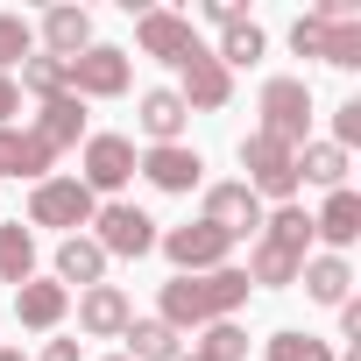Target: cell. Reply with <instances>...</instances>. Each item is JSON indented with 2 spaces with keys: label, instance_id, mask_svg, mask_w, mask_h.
<instances>
[{
  "label": "cell",
  "instance_id": "cell-16",
  "mask_svg": "<svg viewBox=\"0 0 361 361\" xmlns=\"http://www.w3.org/2000/svg\"><path fill=\"white\" fill-rule=\"evenodd\" d=\"M312 234H319V241H326L333 255H340V248H354V241H361V192H347V185H340V192H333V199L319 206Z\"/></svg>",
  "mask_w": 361,
  "mask_h": 361
},
{
  "label": "cell",
  "instance_id": "cell-9",
  "mask_svg": "<svg viewBox=\"0 0 361 361\" xmlns=\"http://www.w3.org/2000/svg\"><path fill=\"white\" fill-rule=\"evenodd\" d=\"M92 241H99V255H149L156 248V220L142 213V206H99L92 213Z\"/></svg>",
  "mask_w": 361,
  "mask_h": 361
},
{
  "label": "cell",
  "instance_id": "cell-18",
  "mask_svg": "<svg viewBox=\"0 0 361 361\" xmlns=\"http://www.w3.org/2000/svg\"><path fill=\"white\" fill-rule=\"evenodd\" d=\"M64 312H71V290H64V283H36V276H29V283L15 290V319L36 326V333L64 326Z\"/></svg>",
  "mask_w": 361,
  "mask_h": 361
},
{
  "label": "cell",
  "instance_id": "cell-22",
  "mask_svg": "<svg viewBox=\"0 0 361 361\" xmlns=\"http://www.w3.org/2000/svg\"><path fill=\"white\" fill-rule=\"evenodd\" d=\"M106 276V255H99V241L92 234H64V248H57V283H99Z\"/></svg>",
  "mask_w": 361,
  "mask_h": 361
},
{
  "label": "cell",
  "instance_id": "cell-14",
  "mask_svg": "<svg viewBox=\"0 0 361 361\" xmlns=\"http://www.w3.org/2000/svg\"><path fill=\"white\" fill-rule=\"evenodd\" d=\"M50 163H57V156L43 149L36 128H0V177H29V185H43Z\"/></svg>",
  "mask_w": 361,
  "mask_h": 361
},
{
  "label": "cell",
  "instance_id": "cell-5",
  "mask_svg": "<svg viewBox=\"0 0 361 361\" xmlns=\"http://www.w3.org/2000/svg\"><path fill=\"white\" fill-rule=\"evenodd\" d=\"M305 128H312V85L305 78H269L262 85V135L283 142V149H305Z\"/></svg>",
  "mask_w": 361,
  "mask_h": 361
},
{
  "label": "cell",
  "instance_id": "cell-19",
  "mask_svg": "<svg viewBox=\"0 0 361 361\" xmlns=\"http://www.w3.org/2000/svg\"><path fill=\"white\" fill-rule=\"evenodd\" d=\"M135 121H142V135H149V142L163 149V142H177V135H185V121H192V106L177 99L170 85H156V92H142V114H135Z\"/></svg>",
  "mask_w": 361,
  "mask_h": 361
},
{
  "label": "cell",
  "instance_id": "cell-29",
  "mask_svg": "<svg viewBox=\"0 0 361 361\" xmlns=\"http://www.w3.org/2000/svg\"><path fill=\"white\" fill-rule=\"evenodd\" d=\"M262 43H269V36H262L255 22H234V29H220V50H213V57L234 71V64H255V57H262Z\"/></svg>",
  "mask_w": 361,
  "mask_h": 361
},
{
  "label": "cell",
  "instance_id": "cell-6",
  "mask_svg": "<svg viewBox=\"0 0 361 361\" xmlns=\"http://www.w3.org/2000/svg\"><path fill=\"white\" fill-rule=\"evenodd\" d=\"M64 92L71 99H121L128 92V50H106V43L78 50L64 64Z\"/></svg>",
  "mask_w": 361,
  "mask_h": 361
},
{
  "label": "cell",
  "instance_id": "cell-11",
  "mask_svg": "<svg viewBox=\"0 0 361 361\" xmlns=\"http://www.w3.org/2000/svg\"><path fill=\"white\" fill-rule=\"evenodd\" d=\"M206 227H220L227 241L262 234V199L248 185H206Z\"/></svg>",
  "mask_w": 361,
  "mask_h": 361
},
{
  "label": "cell",
  "instance_id": "cell-34",
  "mask_svg": "<svg viewBox=\"0 0 361 361\" xmlns=\"http://www.w3.org/2000/svg\"><path fill=\"white\" fill-rule=\"evenodd\" d=\"M312 15H319V22H361V0H319Z\"/></svg>",
  "mask_w": 361,
  "mask_h": 361
},
{
  "label": "cell",
  "instance_id": "cell-24",
  "mask_svg": "<svg viewBox=\"0 0 361 361\" xmlns=\"http://www.w3.org/2000/svg\"><path fill=\"white\" fill-rule=\"evenodd\" d=\"M298 269H305V255H290V248H276V241L255 234V248H248V283L283 290V283H298Z\"/></svg>",
  "mask_w": 361,
  "mask_h": 361
},
{
  "label": "cell",
  "instance_id": "cell-8",
  "mask_svg": "<svg viewBox=\"0 0 361 361\" xmlns=\"http://www.w3.org/2000/svg\"><path fill=\"white\" fill-rule=\"evenodd\" d=\"M177 78H185V85H177V99H185L192 114H220V106L234 99V71H227V64H220L206 43H199L185 64H177Z\"/></svg>",
  "mask_w": 361,
  "mask_h": 361
},
{
  "label": "cell",
  "instance_id": "cell-10",
  "mask_svg": "<svg viewBox=\"0 0 361 361\" xmlns=\"http://www.w3.org/2000/svg\"><path fill=\"white\" fill-rule=\"evenodd\" d=\"M135 43L177 71V64H185V57L199 50V29H192L185 15H170V8H142V15H135Z\"/></svg>",
  "mask_w": 361,
  "mask_h": 361
},
{
  "label": "cell",
  "instance_id": "cell-41",
  "mask_svg": "<svg viewBox=\"0 0 361 361\" xmlns=\"http://www.w3.org/2000/svg\"><path fill=\"white\" fill-rule=\"evenodd\" d=\"M106 361H128V354H106Z\"/></svg>",
  "mask_w": 361,
  "mask_h": 361
},
{
  "label": "cell",
  "instance_id": "cell-15",
  "mask_svg": "<svg viewBox=\"0 0 361 361\" xmlns=\"http://www.w3.org/2000/svg\"><path fill=\"white\" fill-rule=\"evenodd\" d=\"M128 319H135V312H128V290H121V283H92V290L78 298V326H85L92 340L128 333Z\"/></svg>",
  "mask_w": 361,
  "mask_h": 361
},
{
  "label": "cell",
  "instance_id": "cell-38",
  "mask_svg": "<svg viewBox=\"0 0 361 361\" xmlns=\"http://www.w3.org/2000/svg\"><path fill=\"white\" fill-rule=\"evenodd\" d=\"M36 361H78V340H50V347H43Z\"/></svg>",
  "mask_w": 361,
  "mask_h": 361
},
{
  "label": "cell",
  "instance_id": "cell-35",
  "mask_svg": "<svg viewBox=\"0 0 361 361\" xmlns=\"http://www.w3.org/2000/svg\"><path fill=\"white\" fill-rule=\"evenodd\" d=\"M206 22H213V29H234V22H248V15H241V0H206Z\"/></svg>",
  "mask_w": 361,
  "mask_h": 361
},
{
  "label": "cell",
  "instance_id": "cell-33",
  "mask_svg": "<svg viewBox=\"0 0 361 361\" xmlns=\"http://www.w3.org/2000/svg\"><path fill=\"white\" fill-rule=\"evenodd\" d=\"M354 142H361V99H347L333 114V149H354Z\"/></svg>",
  "mask_w": 361,
  "mask_h": 361
},
{
  "label": "cell",
  "instance_id": "cell-13",
  "mask_svg": "<svg viewBox=\"0 0 361 361\" xmlns=\"http://www.w3.org/2000/svg\"><path fill=\"white\" fill-rule=\"evenodd\" d=\"M135 170L149 177L156 192H192L199 177H206V163H199V149H185V142H163V149H149V156H135Z\"/></svg>",
  "mask_w": 361,
  "mask_h": 361
},
{
  "label": "cell",
  "instance_id": "cell-21",
  "mask_svg": "<svg viewBox=\"0 0 361 361\" xmlns=\"http://www.w3.org/2000/svg\"><path fill=\"white\" fill-rule=\"evenodd\" d=\"M298 283H305L319 305H347V290H354V269H347V255H305Z\"/></svg>",
  "mask_w": 361,
  "mask_h": 361
},
{
  "label": "cell",
  "instance_id": "cell-30",
  "mask_svg": "<svg viewBox=\"0 0 361 361\" xmlns=\"http://www.w3.org/2000/svg\"><path fill=\"white\" fill-rule=\"evenodd\" d=\"M199 361H248V333L234 326V319H220V326H206V340L192 347Z\"/></svg>",
  "mask_w": 361,
  "mask_h": 361
},
{
  "label": "cell",
  "instance_id": "cell-39",
  "mask_svg": "<svg viewBox=\"0 0 361 361\" xmlns=\"http://www.w3.org/2000/svg\"><path fill=\"white\" fill-rule=\"evenodd\" d=\"M0 361H29V354H22V347H0Z\"/></svg>",
  "mask_w": 361,
  "mask_h": 361
},
{
  "label": "cell",
  "instance_id": "cell-2",
  "mask_svg": "<svg viewBox=\"0 0 361 361\" xmlns=\"http://www.w3.org/2000/svg\"><path fill=\"white\" fill-rule=\"evenodd\" d=\"M241 170H248L241 185H248L255 199H283V206H290V192H298V149H283V142H269V135L255 128V135L241 142Z\"/></svg>",
  "mask_w": 361,
  "mask_h": 361
},
{
  "label": "cell",
  "instance_id": "cell-23",
  "mask_svg": "<svg viewBox=\"0 0 361 361\" xmlns=\"http://www.w3.org/2000/svg\"><path fill=\"white\" fill-rule=\"evenodd\" d=\"M128 361H177L185 347H177V326H163V319H128Z\"/></svg>",
  "mask_w": 361,
  "mask_h": 361
},
{
  "label": "cell",
  "instance_id": "cell-27",
  "mask_svg": "<svg viewBox=\"0 0 361 361\" xmlns=\"http://www.w3.org/2000/svg\"><path fill=\"white\" fill-rule=\"evenodd\" d=\"M262 241H276V248L305 255V248H312V213H298V206H276V213H262Z\"/></svg>",
  "mask_w": 361,
  "mask_h": 361
},
{
  "label": "cell",
  "instance_id": "cell-1",
  "mask_svg": "<svg viewBox=\"0 0 361 361\" xmlns=\"http://www.w3.org/2000/svg\"><path fill=\"white\" fill-rule=\"evenodd\" d=\"M248 269H206V276H170L163 283V326H220V319H234L241 305H248Z\"/></svg>",
  "mask_w": 361,
  "mask_h": 361
},
{
  "label": "cell",
  "instance_id": "cell-31",
  "mask_svg": "<svg viewBox=\"0 0 361 361\" xmlns=\"http://www.w3.org/2000/svg\"><path fill=\"white\" fill-rule=\"evenodd\" d=\"M22 57H36V29L22 15H0V78H8Z\"/></svg>",
  "mask_w": 361,
  "mask_h": 361
},
{
  "label": "cell",
  "instance_id": "cell-4",
  "mask_svg": "<svg viewBox=\"0 0 361 361\" xmlns=\"http://www.w3.org/2000/svg\"><path fill=\"white\" fill-rule=\"evenodd\" d=\"M290 50H298V57H319V64H333V71H354V64H361V22L298 15V22H290Z\"/></svg>",
  "mask_w": 361,
  "mask_h": 361
},
{
  "label": "cell",
  "instance_id": "cell-17",
  "mask_svg": "<svg viewBox=\"0 0 361 361\" xmlns=\"http://www.w3.org/2000/svg\"><path fill=\"white\" fill-rule=\"evenodd\" d=\"M43 43H50L43 57L71 64L78 50H92V15H85V8H50V15H43Z\"/></svg>",
  "mask_w": 361,
  "mask_h": 361
},
{
  "label": "cell",
  "instance_id": "cell-12",
  "mask_svg": "<svg viewBox=\"0 0 361 361\" xmlns=\"http://www.w3.org/2000/svg\"><path fill=\"white\" fill-rule=\"evenodd\" d=\"M128 177H135V142H128V135H92V142H85V177H78V185L99 199V192H121Z\"/></svg>",
  "mask_w": 361,
  "mask_h": 361
},
{
  "label": "cell",
  "instance_id": "cell-20",
  "mask_svg": "<svg viewBox=\"0 0 361 361\" xmlns=\"http://www.w3.org/2000/svg\"><path fill=\"white\" fill-rule=\"evenodd\" d=\"M36 135H43V149H50V156H57V149H71V142L85 135V99H71V92L43 99V114H36Z\"/></svg>",
  "mask_w": 361,
  "mask_h": 361
},
{
  "label": "cell",
  "instance_id": "cell-28",
  "mask_svg": "<svg viewBox=\"0 0 361 361\" xmlns=\"http://www.w3.org/2000/svg\"><path fill=\"white\" fill-rule=\"evenodd\" d=\"M262 354H269V361H340L319 333H269V340H262Z\"/></svg>",
  "mask_w": 361,
  "mask_h": 361
},
{
  "label": "cell",
  "instance_id": "cell-36",
  "mask_svg": "<svg viewBox=\"0 0 361 361\" xmlns=\"http://www.w3.org/2000/svg\"><path fill=\"white\" fill-rule=\"evenodd\" d=\"M15 114H22V85L0 78V128H15Z\"/></svg>",
  "mask_w": 361,
  "mask_h": 361
},
{
  "label": "cell",
  "instance_id": "cell-37",
  "mask_svg": "<svg viewBox=\"0 0 361 361\" xmlns=\"http://www.w3.org/2000/svg\"><path fill=\"white\" fill-rule=\"evenodd\" d=\"M340 333H347V340H354V347H361V305H354V298H347V305H340Z\"/></svg>",
  "mask_w": 361,
  "mask_h": 361
},
{
  "label": "cell",
  "instance_id": "cell-40",
  "mask_svg": "<svg viewBox=\"0 0 361 361\" xmlns=\"http://www.w3.org/2000/svg\"><path fill=\"white\" fill-rule=\"evenodd\" d=\"M177 361H199V354H177Z\"/></svg>",
  "mask_w": 361,
  "mask_h": 361
},
{
  "label": "cell",
  "instance_id": "cell-7",
  "mask_svg": "<svg viewBox=\"0 0 361 361\" xmlns=\"http://www.w3.org/2000/svg\"><path fill=\"white\" fill-rule=\"evenodd\" d=\"M156 248H163V255L177 262V276H206V269H227V255H234V241H227L220 227H206V220L156 234Z\"/></svg>",
  "mask_w": 361,
  "mask_h": 361
},
{
  "label": "cell",
  "instance_id": "cell-3",
  "mask_svg": "<svg viewBox=\"0 0 361 361\" xmlns=\"http://www.w3.org/2000/svg\"><path fill=\"white\" fill-rule=\"evenodd\" d=\"M92 213H99V199L78 185V177H43V185L29 192V227H64V234H78V227H92Z\"/></svg>",
  "mask_w": 361,
  "mask_h": 361
},
{
  "label": "cell",
  "instance_id": "cell-26",
  "mask_svg": "<svg viewBox=\"0 0 361 361\" xmlns=\"http://www.w3.org/2000/svg\"><path fill=\"white\" fill-rule=\"evenodd\" d=\"M298 185H326V192H340V185H347V149H333V142H305V149H298Z\"/></svg>",
  "mask_w": 361,
  "mask_h": 361
},
{
  "label": "cell",
  "instance_id": "cell-32",
  "mask_svg": "<svg viewBox=\"0 0 361 361\" xmlns=\"http://www.w3.org/2000/svg\"><path fill=\"white\" fill-rule=\"evenodd\" d=\"M22 92L57 99V92H64V64H57V57H22Z\"/></svg>",
  "mask_w": 361,
  "mask_h": 361
},
{
  "label": "cell",
  "instance_id": "cell-25",
  "mask_svg": "<svg viewBox=\"0 0 361 361\" xmlns=\"http://www.w3.org/2000/svg\"><path fill=\"white\" fill-rule=\"evenodd\" d=\"M36 276V234L22 227V220H8V227H0V283H29Z\"/></svg>",
  "mask_w": 361,
  "mask_h": 361
}]
</instances>
